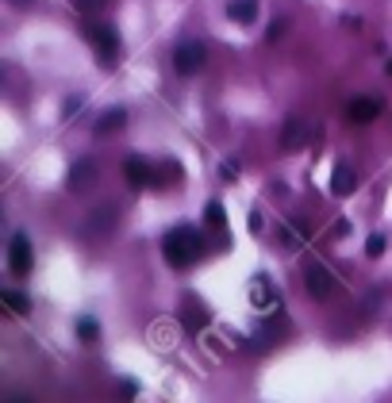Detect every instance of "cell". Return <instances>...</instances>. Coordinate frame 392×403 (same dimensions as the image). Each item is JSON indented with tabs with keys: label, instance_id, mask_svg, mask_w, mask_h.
<instances>
[{
	"label": "cell",
	"instance_id": "14",
	"mask_svg": "<svg viewBox=\"0 0 392 403\" xmlns=\"http://www.w3.org/2000/svg\"><path fill=\"white\" fill-rule=\"evenodd\" d=\"M227 19L250 27L254 19H258V0H227Z\"/></svg>",
	"mask_w": 392,
	"mask_h": 403
},
{
	"label": "cell",
	"instance_id": "16",
	"mask_svg": "<svg viewBox=\"0 0 392 403\" xmlns=\"http://www.w3.org/2000/svg\"><path fill=\"white\" fill-rule=\"evenodd\" d=\"M204 223H208V227H216V230H227V212H223V204H219V200L204 204Z\"/></svg>",
	"mask_w": 392,
	"mask_h": 403
},
{
	"label": "cell",
	"instance_id": "18",
	"mask_svg": "<svg viewBox=\"0 0 392 403\" xmlns=\"http://www.w3.org/2000/svg\"><path fill=\"white\" fill-rule=\"evenodd\" d=\"M0 300H4V304H8L16 315H27V311H31V300L19 296V292H12V288H4V292H0Z\"/></svg>",
	"mask_w": 392,
	"mask_h": 403
},
{
	"label": "cell",
	"instance_id": "3",
	"mask_svg": "<svg viewBox=\"0 0 392 403\" xmlns=\"http://www.w3.org/2000/svg\"><path fill=\"white\" fill-rule=\"evenodd\" d=\"M304 288H308L312 300H331L339 280L331 277V269L323 261H304Z\"/></svg>",
	"mask_w": 392,
	"mask_h": 403
},
{
	"label": "cell",
	"instance_id": "15",
	"mask_svg": "<svg viewBox=\"0 0 392 403\" xmlns=\"http://www.w3.org/2000/svg\"><path fill=\"white\" fill-rule=\"evenodd\" d=\"M123 123H127V112H123V108H108V112L96 119V127H92V131H96V135H112V131H119Z\"/></svg>",
	"mask_w": 392,
	"mask_h": 403
},
{
	"label": "cell",
	"instance_id": "13",
	"mask_svg": "<svg viewBox=\"0 0 392 403\" xmlns=\"http://www.w3.org/2000/svg\"><path fill=\"white\" fill-rule=\"evenodd\" d=\"M89 181H96V162H92V157H81V162L69 169L66 189L69 192H85V185H89Z\"/></svg>",
	"mask_w": 392,
	"mask_h": 403
},
{
	"label": "cell",
	"instance_id": "2",
	"mask_svg": "<svg viewBox=\"0 0 392 403\" xmlns=\"http://www.w3.org/2000/svg\"><path fill=\"white\" fill-rule=\"evenodd\" d=\"M85 39L96 46V54H101L104 66H116V58H119V35L112 24H101V19H89L85 24Z\"/></svg>",
	"mask_w": 392,
	"mask_h": 403
},
{
	"label": "cell",
	"instance_id": "1",
	"mask_svg": "<svg viewBox=\"0 0 392 403\" xmlns=\"http://www.w3.org/2000/svg\"><path fill=\"white\" fill-rule=\"evenodd\" d=\"M204 250H208V242H204V234L196 227H173L162 239V257H166L169 269H189V265H196L204 257Z\"/></svg>",
	"mask_w": 392,
	"mask_h": 403
},
{
	"label": "cell",
	"instance_id": "24",
	"mask_svg": "<svg viewBox=\"0 0 392 403\" xmlns=\"http://www.w3.org/2000/svg\"><path fill=\"white\" fill-rule=\"evenodd\" d=\"M77 108H81V96H69V104H66V115H74Z\"/></svg>",
	"mask_w": 392,
	"mask_h": 403
},
{
	"label": "cell",
	"instance_id": "6",
	"mask_svg": "<svg viewBox=\"0 0 392 403\" xmlns=\"http://www.w3.org/2000/svg\"><path fill=\"white\" fill-rule=\"evenodd\" d=\"M31 265H35L31 239H27V234H12V242H8V269H12V277H27Z\"/></svg>",
	"mask_w": 392,
	"mask_h": 403
},
{
	"label": "cell",
	"instance_id": "27",
	"mask_svg": "<svg viewBox=\"0 0 392 403\" xmlns=\"http://www.w3.org/2000/svg\"><path fill=\"white\" fill-rule=\"evenodd\" d=\"M384 74H389V77H392V58H389V66H384Z\"/></svg>",
	"mask_w": 392,
	"mask_h": 403
},
{
	"label": "cell",
	"instance_id": "5",
	"mask_svg": "<svg viewBox=\"0 0 392 403\" xmlns=\"http://www.w3.org/2000/svg\"><path fill=\"white\" fill-rule=\"evenodd\" d=\"M173 69H177L181 77L201 74V69H204V46H201V42H192V39L181 42V46L173 50Z\"/></svg>",
	"mask_w": 392,
	"mask_h": 403
},
{
	"label": "cell",
	"instance_id": "12",
	"mask_svg": "<svg viewBox=\"0 0 392 403\" xmlns=\"http://www.w3.org/2000/svg\"><path fill=\"white\" fill-rule=\"evenodd\" d=\"M112 230H116V204H104L96 212H89L85 234H112Z\"/></svg>",
	"mask_w": 392,
	"mask_h": 403
},
{
	"label": "cell",
	"instance_id": "17",
	"mask_svg": "<svg viewBox=\"0 0 392 403\" xmlns=\"http://www.w3.org/2000/svg\"><path fill=\"white\" fill-rule=\"evenodd\" d=\"M77 338H81V342H96V338H101V323L92 319V315H81V319H77Z\"/></svg>",
	"mask_w": 392,
	"mask_h": 403
},
{
	"label": "cell",
	"instance_id": "20",
	"mask_svg": "<svg viewBox=\"0 0 392 403\" xmlns=\"http://www.w3.org/2000/svg\"><path fill=\"white\" fill-rule=\"evenodd\" d=\"M77 12H85V16H96V12H104L112 4V0H74Z\"/></svg>",
	"mask_w": 392,
	"mask_h": 403
},
{
	"label": "cell",
	"instance_id": "11",
	"mask_svg": "<svg viewBox=\"0 0 392 403\" xmlns=\"http://www.w3.org/2000/svg\"><path fill=\"white\" fill-rule=\"evenodd\" d=\"M358 189V173H354L350 162H339L331 169V196H354Z\"/></svg>",
	"mask_w": 392,
	"mask_h": 403
},
{
	"label": "cell",
	"instance_id": "22",
	"mask_svg": "<svg viewBox=\"0 0 392 403\" xmlns=\"http://www.w3.org/2000/svg\"><path fill=\"white\" fill-rule=\"evenodd\" d=\"M284 27H289L284 19H273V24H269V31H266V39H269V42H277V39L284 35Z\"/></svg>",
	"mask_w": 392,
	"mask_h": 403
},
{
	"label": "cell",
	"instance_id": "26",
	"mask_svg": "<svg viewBox=\"0 0 392 403\" xmlns=\"http://www.w3.org/2000/svg\"><path fill=\"white\" fill-rule=\"evenodd\" d=\"M12 4H16V8H31L35 0H12Z\"/></svg>",
	"mask_w": 392,
	"mask_h": 403
},
{
	"label": "cell",
	"instance_id": "9",
	"mask_svg": "<svg viewBox=\"0 0 392 403\" xmlns=\"http://www.w3.org/2000/svg\"><path fill=\"white\" fill-rule=\"evenodd\" d=\"M277 239H281V246H284V250H300L304 242L312 239V223H308V219H300V215H292V219L284 223L281 230H277Z\"/></svg>",
	"mask_w": 392,
	"mask_h": 403
},
{
	"label": "cell",
	"instance_id": "28",
	"mask_svg": "<svg viewBox=\"0 0 392 403\" xmlns=\"http://www.w3.org/2000/svg\"><path fill=\"white\" fill-rule=\"evenodd\" d=\"M16 403H24V400H16Z\"/></svg>",
	"mask_w": 392,
	"mask_h": 403
},
{
	"label": "cell",
	"instance_id": "25",
	"mask_svg": "<svg viewBox=\"0 0 392 403\" xmlns=\"http://www.w3.org/2000/svg\"><path fill=\"white\" fill-rule=\"evenodd\" d=\"M250 230H262V212H250Z\"/></svg>",
	"mask_w": 392,
	"mask_h": 403
},
{
	"label": "cell",
	"instance_id": "23",
	"mask_svg": "<svg viewBox=\"0 0 392 403\" xmlns=\"http://www.w3.org/2000/svg\"><path fill=\"white\" fill-rule=\"evenodd\" d=\"M334 234H339V239H342V234H350V223L339 219V223H334Z\"/></svg>",
	"mask_w": 392,
	"mask_h": 403
},
{
	"label": "cell",
	"instance_id": "7",
	"mask_svg": "<svg viewBox=\"0 0 392 403\" xmlns=\"http://www.w3.org/2000/svg\"><path fill=\"white\" fill-rule=\"evenodd\" d=\"M250 304L258 307V311H273V307H281V292L269 284L266 273H258V277L250 280Z\"/></svg>",
	"mask_w": 392,
	"mask_h": 403
},
{
	"label": "cell",
	"instance_id": "4",
	"mask_svg": "<svg viewBox=\"0 0 392 403\" xmlns=\"http://www.w3.org/2000/svg\"><path fill=\"white\" fill-rule=\"evenodd\" d=\"M123 177L135 185V189H158V165L146 162V157H139V154L123 157Z\"/></svg>",
	"mask_w": 392,
	"mask_h": 403
},
{
	"label": "cell",
	"instance_id": "10",
	"mask_svg": "<svg viewBox=\"0 0 392 403\" xmlns=\"http://www.w3.org/2000/svg\"><path fill=\"white\" fill-rule=\"evenodd\" d=\"M312 139V127L304 123L300 115H292V119H284L281 127V150H304Z\"/></svg>",
	"mask_w": 392,
	"mask_h": 403
},
{
	"label": "cell",
	"instance_id": "8",
	"mask_svg": "<svg viewBox=\"0 0 392 403\" xmlns=\"http://www.w3.org/2000/svg\"><path fill=\"white\" fill-rule=\"evenodd\" d=\"M377 115H381V96H354L350 104H346V119L358 127L373 123Z\"/></svg>",
	"mask_w": 392,
	"mask_h": 403
},
{
	"label": "cell",
	"instance_id": "19",
	"mask_svg": "<svg viewBox=\"0 0 392 403\" xmlns=\"http://www.w3.org/2000/svg\"><path fill=\"white\" fill-rule=\"evenodd\" d=\"M384 246H389V239H384L381 230H377V234H369V239H366V257H381Z\"/></svg>",
	"mask_w": 392,
	"mask_h": 403
},
{
	"label": "cell",
	"instance_id": "21",
	"mask_svg": "<svg viewBox=\"0 0 392 403\" xmlns=\"http://www.w3.org/2000/svg\"><path fill=\"white\" fill-rule=\"evenodd\" d=\"M151 338H158V345H162V350H169V345H173V330H169V327L151 330Z\"/></svg>",
	"mask_w": 392,
	"mask_h": 403
}]
</instances>
